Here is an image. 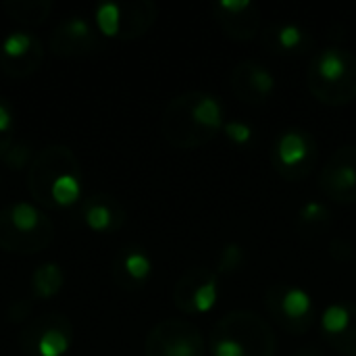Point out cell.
<instances>
[{
  "label": "cell",
  "mask_w": 356,
  "mask_h": 356,
  "mask_svg": "<svg viewBox=\"0 0 356 356\" xmlns=\"http://www.w3.org/2000/svg\"><path fill=\"white\" fill-rule=\"evenodd\" d=\"M225 125L223 104L207 92H186L163 111V138L177 150H194L211 144Z\"/></svg>",
  "instance_id": "1"
},
{
  "label": "cell",
  "mask_w": 356,
  "mask_h": 356,
  "mask_svg": "<svg viewBox=\"0 0 356 356\" xmlns=\"http://www.w3.org/2000/svg\"><path fill=\"white\" fill-rule=\"evenodd\" d=\"M211 356H275L273 327L252 311H232L221 317L209 336Z\"/></svg>",
  "instance_id": "2"
},
{
  "label": "cell",
  "mask_w": 356,
  "mask_h": 356,
  "mask_svg": "<svg viewBox=\"0 0 356 356\" xmlns=\"http://www.w3.org/2000/svg\"><path fill=\"white\" fill-rule=\"evenodd\" d=\"M311 94L327 106H346L356 100V54L346 48L319 50L307 69Z\"/></svg>",
  "instance_id": "3"
},
{
  "label": "cell",
  "mask_w": 356,
  "mask_h": 356,
  "mask_svg": "<svg viewBox=\"0 0 356 356\" xmlns=\"http://www.w3.org/2000/svg\"><path fill=\"white\" fill-rule=\"evenodd\" d=\"M319 161V148L313 138L302 127H288L273 140L271 165L275 173L286 181H302L313 173Z\"/></svg>",
  "instance_id": "4"
},
{
  "label": "cell",
  "mask_w": 356,
  "mask_h": 356,
  "mask_svg": "<svg viewBox=\"0 0 356 356\" xmlns=\"http://www.w3.org/2000/svg\"><path fill=\"white\" fill-rule=\"evenodd\" d=\"M265 305H267L271 319L286 334H292V336H302L311 332L315 317H317L311 296L302 288L290 286V284H275L267 288Z\"/></svg>",
  "instance_id": "5"
},
{
  "label": "cell",
  "mask_w": 356,
  "mask_h": 356,
  "mask_svg": "<svg viewBox=\"0 0 356 356\" xmlns=\"http://www.w3.org/2000/svg\"><path fill=\"white\" fill-rule=\"evenodd\" d=\"M146 356H207L202 332L188 319L159 321L146 336Z\"/></svg>",
  "instance_id": "6"
},
{
  "label": "cell",
  "mask_w": 356,
  "mask_h": 356,
  "mask_svg": "<svg viewBox=\"0 0 356 356\" xmlns=\"http://www.w3.org/2000/svg\"><path fill=\"white\" fill-rule=\"evenodd\" d=\"M77 173L81 175V165L71 148L67 146H48L40 150L29 163L27 173V190L35 202L44 207H52L50 190L60 175Z\"/></svg>",
  "instance_id": "7"
},
{
  "label": "cell",
  "mask_w": 356,
  "mask_h": 356,
  "mask_svg": "<svg viewBox=\"0 0 356 356\" xmlns=\"http://www.w3.org/2000/svg\"><path fill=\"white\" fill-rule=\"evenodd\" d=\"M73 327L63 315H44L19 334V348L25 355L65 356L71 346Z\"/></svg>",
  "instance_id": "8"
},
{
  "label": "cell",
  "mask_w": 356,
  "mask_h": 356,
  "mask_svg": "<svg viewBox=\"0 0 356 356\" xmlns=\"http://www.w3.org/2000/svg\"><path fill=\"white\" fill-rule=\"evenodd\" d=\"M219 296L217 273L207 267H194L186 271L173 288V305L179 313L194 317L209 313Z\"/></svg>",
  "instance_id": "9"
},
{
  "label": "cell",
  "mask_w": 356,
  "mask_h": 356,
  "mask_svg": "<svg viewBox=\"0 0 356 356\" xmlns=\"http://www.w3.org/2000/svg\"><path fill=\"white\" fill-rule=\"evenodd\" d=\"M319 188L338 204L356 202V146H342L325 161Z\"/></svg>",
  "instance_id": "10"
},
{
  "label": "cell",
  "mask_w": 356,
  "mask_h": 356,
  "mask_svg": "<svg viewBox=\"0 0 356 356\" xmlns=\"http://www.w3.org/2000/svg\"><path fill=\"white\" fill-rule=\"evenodd\" d=\"M229 86L236 98H240L244 104L261 106L273 96L275 77L265 65L257 60H242L232 69Z\"/></svg>",
  "instance_id": "11"
},
{
  "label": "cell",
  "mask_w": 356,
  "mask_h": 356,
  "mask_svg": "<svg viewBox=\"0 0 356 356\" xmlns=\"http://www.w3.org/2000/svg\"><path fill=\"white\" fill-rule=\"evenodd\" d=\"M213 15L223 33L236 42L254 40L261 31V8L250 0H221Z\"/></svg>",
  "instance_id": "12"
},
{
  "label": "cell",
  "mask_w": 356,
  "mask_h": 356,
  "mask_svg": "<svg viewBox=\"0 0 356 356\" xmlns=\"http://www.w3.org/2000/svg\"><path fill=\"white\" fill-rule=\"evenodd\" d=\"M325 342L344 356H356V305L342 300L325 309L321 319Z\"/></svg>",
  "instance_id": "13"
},
{
  "label": "cell",
  "mask_w": 356,
  "mask_h": 356,
  "mask_svg": "<svg viewBox=\"0 0 356 356\" xmlns=\"http://www.w3.org/2000/svg\"><path fill=\"white\" fill-rule=\"evenodd\" d=\"M100 48L96 31L81 17L63 21L50 35V50L56 56H81Z\"/></svg>",
  "instance_id": "14"
},
{
  "label": "cell",
  "mask_w": 356,
  "mask_h": 356,
  "mask_svg": "<svg viewBox=\"0 0 356 356\" xmlns=\"http://www.w3.org/2000/svg\"><path fill=\"white\" fill-rule=\"evenodd\" d=\"M54 240V225L52 221H46L38 232L23 234L17 232L10 221L6 209L0 211V248L6 252H19V254H35L44 250Z\"/></svg>",
  "instance_id": "15"
},
{
  "label": "cell",
  "mask_w": 356,
  "mask_h": 356,
  "mask_svg": "<svg viewBox=\"0 0 356 356\" xmlns=\"http://www.w3.org/2000/svg\"><path fill=\"white\" fill-rule=\"evenodd\" d=\"M311 44V33L298 23H273L263 33V46L277 56L302 54Z\"/></svg>",
  "instance_id": "16"
},
{
  "label": "cell",
  "mask_w": 356,
  "mask_h": 356,
  "mask_svg": "<svg viewBox=\"0 0 356 356\" xmlns=\"http://www.w3.org/2000/svg\"><path fill=\"white\" fill-rule=\"evenodd\" d=\"M152 263L142 248H125L113 263L115 284L123 290H140L150 277Z\"/></svg>",
  "instance_id": "17"
},
{
  "label": "cell",
  "mask_w": 356,
  "mask_h": 356,
  "mask_svg": "<svg viewBox=\"0 0 356 356\" xmlns=\"http://www.w3.org/2000/svg\"><path fill=\"white\" fill-rule=\"evenodd\" d=\"M83 221L92 232H115L125 223V209L111 196H92L83 207Z\"/></svg>",
  "instance_id": "18"
},
{
  "label": "cell",
  "mask_w": 356,
  "mask_h": 356,
  "mask_svg": "<svg viewBox=\"0 0 356 356\" xmlns=\"http://www.w3.org/2000/svg\"><path fill=\"white\" fill-rule=\"evenodd\" d=\"M121 6V29L119 38L121 40H136L148 33V29L156 21V6L150 0H136V2H125Z\"/></svg>",
  "instance_id": "19"
},
{
  "label": "cell",
  "mask_w": 356,
  "mask_h": 356,
  "mask_svg": "<svg viewBox=\"0 0 356 356\" xmlns=\"http://www.w3.org/2000/svg\"><path fill=\"white\" fill-rule=\"evenodd\" d=\"M2 6L10 19L29 27L42 25L52 10L50 0H6Z\"/></svg>",
  "instance_id": "20"
},
{
  "label": "cell",
  "mask_w": 356,
  "mask_h": 356,
  "mask_svg": "<svg viewBox=\"0 0 356 356\" xmlns=\"http://www.w3.org/2000/svg\"><path fill=\"white\" fill-rule=\"evenodd\" d=\"M65 286V273L56 263H44L31 273V292L33 298H52Z\"/></svg>",
  "instance_id": "21"
},
{
  "label": "cell",
  "mask_w": 356,
  "mask_h": 356,
  "mask_svg": "<svg viewBox=\"0 0 356 356\" xmlns=\"http://www.w3.org/2000/svg\"><path fill=\"white\" fill-rule=\"evenodd\" d=\"M8 213V221L17 232L23 234H33L38 232L48 219V215H44L38 207H33L31 202H17L13 207H6Z\"/></svg>",
  "instance_id": "22"
},
{
  "label": "cell",
  "mask_w": 356,
  "mask_h": 356,
  "mask_svg": "<svg viewBox=\"0 0 356 356\" xmlns=\"http://www.w3.org/2000/svg\"><path fill=\"white\" fill-rule=\"evenodd\" d=\"M332 215L327 211V207H323L321 202H309L300 209L298 213V232L305 236H315L321 234L330 227Z\"/></svg>",
  "instance_id": "23"
},
{
  "label": "cell",
  "mask_w": 356,
  "mask_h": 356,
  "mask_svg": "<svg viewBox=\"0 0 356 356\" xmlns=\"http://www.w3.org/2000/svg\"><path fill=\"white\" fill-rule=\"evenodd\" d=\"M79 198H81V175L77 173L60 175L50 190L52 207H73Z\"/></svg>",
  "instance_id": "24"
},
{
  "label": "cell",
  "mask_w": 356,
  "mask_h": 356,
  "mask_svg": "<svg viewBox=\"0 0 356 356\" xmlns=\"http://www.w3.org/2000/svg\"><path fill=\"white\" fill-rule=\"evenodd\" d=\"M44 58V44L40 42L27 56L19 58V60H8V58H2L0 56V71L8 77H15V79H23L27 75H31L40 63Z\"/></svg>",
  "instance_id": "25"
},
{
  "label": "cell",
  "mask_w": 356,
  "mask_h": 356,
  "mask_svg": "<svg viewBox=\"0 0 356 356\" xmlns=\"http://www.w3.org/2000/svg\"><path fill=\"white\" fill-rule=\"evenodd\" d=\"M40 44V40L27 31H15L8 33L2 44H0V56L8 58V60H19L23 56H27L35 46Z\"/></svg>",
  "instance_id": "26"
},
{
  "label": "cell",
  "mask_w": 356,
  "mask_h": 356,
  "mask_svg": "<svg viewBox=\"0 0 356 356\" xmlns=\"http://www.w3.org/2000/svg\"><path fill=\"white\" fill-rule=\"evenodd\" d=\"M96 25L104 38H119L121 29V6L115 2H102L96 8Z\"/></svg>",
  "instance_id": "27"
},
{
  "label": "cell",
  "mask_w": 356,
  "mask_h": 356,
  "mask_svg": "<svg viewBox=\"0 0 356 356\" xmlns=\"http://www.w3.org/2000/svg\"><path fill=\"white\" fill-rule=\"evenodd\" d=\"M246 263V252L240 244H227L221 254H219V261H217V269L221 273H234V271H240Z\"/></svg>",
  "instance_id": "28"
},
{
  "label": "cell",
  "mask_w": 356,
  "mask_h": 356,
  "mask_svg": "<svg viewBox=\"0 0 356 356\" xmlns=\"http://www.w3.org/2000/svg\"><path fill=\"white\" fill-rule=\"evenodd\" d=\"M29 159H31V148L23 142H15L8 148V152L2 156V161L8 165V169H15V171L23 169L29 163Z\"/></svg>",
  "instance_id": "29"
},
{
  "label": "cell",
  "mask_w": 356,
  "mask_h": 356,
  "mask_svg": "<svg viewBox=\"0 0 356 356\" xmlns=\"http://www.w3.org/2000/svg\"><path fill=\"white\" fill-rule=\"evenodd\" d=\"M223 134L238 146H246L250 144L252 140V129L246 125V123H240V121H225L223 125Z\"/></svg>",
  "instance_id": "30"
},
{
  "label": "cell",
  "mask_w": 356,
  "mask_h": 356,
  "mask_svg": "<svg viewBox=\"0 0 356 356\" xmlns=\"http://www.w3.org/2000/svg\"><path fill=\"white\" fill-rule=\"evenodd\" d=\"M330 254L340 261V263H348V261H355V250L353 246L346 242V240H334L330 244Z\"/></svg>",
  "instance_id": "31"
},
{
  "label": "cell",
  "mask_w": 356,
  "mask_h": 356,
  "mask_svg": "<svg viewBox=\"0 0 356 356\" xmlns=\"http://www.w3.org/2000/svg\"><path fill=\"white\" fill-rule=\"evenodd\" d=\"M29 315H31V302H29V300H17V302L10 307V311H8V319L15 321V323L27 319Z\"/></svg>",
  "instance_id": "32"
},
{
  "label": "cell",
  "mask_w": 356,
  "mask_h": 356,
  "mask_svg": "<svg viewBox=\"0 0 356 356\" xmlns=\"http://www.w3.org/2000/svg\"><path fill=\"white\" fill-rule=\"evenodd\" d=\"M13 125H15L13 113L8 108V104L4 100H0V136H10L13 134Z\"/></svg>",
  "instance_id": "33"
},
{
  "label": "cell",
  "mask_w": 356,
  "mask_h": 356,
  "mask_svg": "<svg viewBox=\"0 0 356 356\" xmlns=\"http://www.w3.org/2000/svg\"><path fill=\"white\" fill-rule=\"evenodd\" d=\"M15 144V136L10 134V136H0V159L8 152V148Z\"/></svg>",
  "instance_id": "34"
},
{
  "label": "cell",
  "mask_w": 356,
  "mask_h": 356,
  "mask_svg": "<svg viewBox=\"0 0 356 356\" xmlns=\"http://www.w3.org/2000/svg\"><path fill=\"white\" fill-rule=\"evenodd\" d=\"M292 356H323V355H321V350H319L317 346H305V348H300L298 353H294Z\"/></svg>",
  "instance_id": "35"
},
{
  "label": "cell",
  "mask_w": 356,
  "mask_h": 356,
  "mask_svg": "<svg viewBox=\"0 0 356 356\" xmlns=\"http://www.w3.org/2000/svg\"><path fill=\"white\" fill-rule=\"evenodd\" d=\"M355 277H356V259H355Z\"/></svg>",
  "instance_id": "36"
}]
</instances>
